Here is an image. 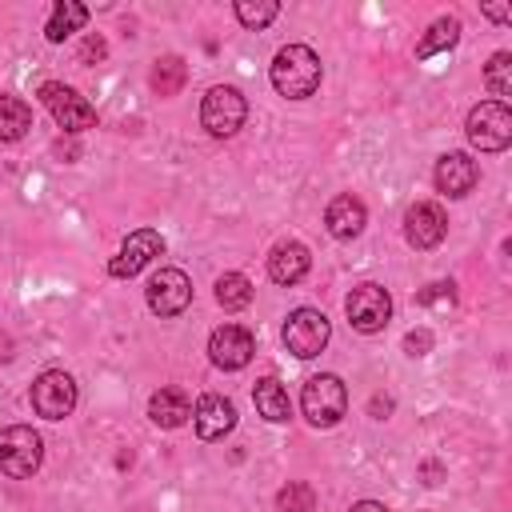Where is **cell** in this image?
<instances>
[{
	"label": "cell",
	"mask_w": 512,
	"mask_h": 512,
	"mask_svg": "<svg viewBox=\"0 0 512 512\" xmlns=\"http://www.w3.org/2000/svg\"><path fill=\"white\" fill-rule=\"evenodd\" d=\"M272 88L288 100H304L320 88V56L308 44H288L272 60Z\"/></svg>",
	"instance_id": "cell-1"
},
{
	"label": "cell",
	"mask_w": 512,
	"mask_h": 512,
	"mask_svg": "<svg viewBox=\"0 0 512 512\" xmlns=\"http://www.w3.org/2000/svg\"><path fill=\"white\" fill-rule=\"evenodd\" d=\"M300 408H304L308 424H316V428L340 424L344 412H348V392H344L340 376H332V372L312 376V380L304 384V392H300Z\"/></svg>",
	"instance_id": "cell-2"
},
{
	"label": "cell",
	"mask_w": 512,
	"mask_h": 512,
	"mask_svg": "<svg viewBox=\"0 0 512 512\" xmlns=\"http://www.w3.org/2000/svg\"><path fill=\"white\" fill-rule=\"evenodd\" d=\"M44 460V440L28 424H12L0 432V472L12 480H28Z\"/></svg>",
	"instance_id": "cell-3"
},
{
	"label": "cell",
	"mask_w": 512,
	"mask_h": 512,
	"mask_svg": "<svg viewBox=\"0 0 512 512\" xmlns=\"http://www.w3.org/2000/svg\"><path fill=\"white\" fill-rule=\"evenodd\" d=\"M464 132H468L472 148H480V152H504L512 144V112H508V104H500V100L476 104L468 112Z\"/></svg>",
	"instance_id": "cell-4"
},
{
	"label": "cell",
	"mask_w": 512,
	"mask_h": 512,
	"mask_svg": "<svg viewBox=\"0 0 512 512\" xmlns=\"http://www.w3.org/2000/svg\"><path fill=\"white\" fill-rule=\"evenodd\" d=\"M332 336V324L320 308H296L288 320H284V348L296 356V360H312L324 352Z\"/></svg>",
	"instance_id": "cell-5"
},
{
	"label": "cell",
	"mask_w": 512,
	"mask_h": 512,
	"mask_svg": "<svg viewBox=\"0 0 512 512\" xmlns=\"http://www.w3.org/2000/svg\"><path fill=\"white\" fill-rule=\"evenodd\" d=\"M244 116H248V104H244L240 88H232V84H216L200 100V124L208 136H232L244 124Z\"/></svg>",
	"instance_id": "cell-6"
},
{
	"label": "cell",
	"mask_w": 512,
	"mask_h": 512,
	"mask_svg": "<svg viewBox=\"0 0 512 512\" xmlns=\"http://www.w3.org/2000/svg\"><path fill=\"white\" fill-rule=\"evenodd\" d=\"M40 104L52 112V120H56L64 132H84V128L96 124V108H92L76 88L60 84V80L40 84Z\"/></svg>",
	"instance_id": "cell-7"
},
{
	"label": "cell",
	"mask_w": 512,
	"mask_h": 512,
	"mask_svg": "<svg viewBox=\"0 0 512 512\" xmlns=\"http://www.w3.org/2000/svg\"><path fill=\"white\" fill-rule=\"evenodd\" d=\"M344 312H348V324H352L356 332L372 336V332H380V328L392 320V296H388V288H380V284L368 280V284H356V288L348 292Z\"/></svg>",
	"instance_id": "cell-8"
},
{
	"label": "cell",
	"mask_w": 512,
	"mask_h": 512,
	"mask_svg": "<svg viewBox=\"0 0 512 512\" xmlns=\"http://www.w3.org/2000/svg\"><path fill=\"white\" fill-rule=\"evenodd\" d=\"M32 408L44 420H64L76 408V380L60 368H48L32 380Z\"/></svg>",
	"instance_id": "cell-9"
},
{
	"label": "cell",
	"mask_w": 512,
	"mask_h": 512,
	"mask_svg": "<svg viewBox=\"0 0 512 512\" xmlns=\"http://www.w3.org/2000/svg\"><path fill=\"white\" fill-rule=\"evenodd\" d=\"M144 300H148V308L156 312V316H180L188 304H192V280L180 272V268H160L152 280H148V288H144Z\"/></svg>",
	"instance_id": "cell-10"
},
{
	"label": "cell",
	"mask_w": 512,
	"mask_h": 512,
	"mask_svg": "<svg viewBox=\"0 0 512 512\" xmlns=\"http://www.w3.org/2000/svg\"><path fill=\"white\" fill-rule=\"evenodd\" d=\"M444 236H448V216H444L440 204L420 200V204H412V208L404 212V240H408L412 248L428 252V248H436Z\"/></svg>",
	"instance_id": "cell-11"
},
{
	"label": "cell",
	"mask_w": 512,
	"mask_h": 512,
	"mask_svg": "<svg viewBox=\"0 0 512 512\" xmlns=\"http://www.w3.org/2000/svg\"><path fill=\"white\" fill-rule=\"evenodd\" d=\"M252 352H256V340H252V332L240 328V324H220V328L208 336V356H212V364L224 368V372L244 368V364L252 360Z\"/></svg>",
	"instance_id": "cell-12"
},
{
	"label": "cell",
	"mask_w": 512,
	"mask_h": 512,
	"mask_svg": "<svg viewBox=\"0 0 512 512\" xmlns=\"http://www.w3.org/2000/svg\"><path fill=\"white\" fill-rule=\"evenodd\" d=\"M160 252H164V236L152 232V228H140V232H132V236L124 240V248L108 260V272H112L116 280H128V276H136L144 264H152V256H160Z\"/></svg>",
	"instance_id": "cell-13"
},
{
	"label": "cell",
	"mask_w": 512,
	"mask_h": 512,
	"mask_svg": "<svg viewBox=\"0 0 512 512\" xmlns=\"http://www.w3.org/2000/svg\"><path fill=\"white\" fill-rule=\"evenodd\" d=\"M192 424H196L200 440H224L236 428V408H232V400H224L216 392H204L192 408Z\"/></svg>",
	"instance_id": "cell-14"
},
{
	"label": "cell",
	"mask_w": 512,
	"mask_h": 512,
	"mask_svg": "<svg viewBox=\"0 0 512 512\" xmlns=\"http://www.w3.org/2000/svg\"><path fill=\"white\" fill-rule=\"evenodd\" d=\"M476 180H480V168H476V160L468 152H444L436 160V188L444 196L460 200V196H468L476 188Z\"/></svg>",
	"instance_id": "cell-15"
},
{
	"label": "cell",
	"mask_w": 512,
	"mask_h": 512,
	"mask_svg": "<svg viewBox=\"0 0 512 512\" xmlns=\"http://www.w3.org/2000/svg\"><path fill=\"white\" fill-rule=\"evenodd\" d=\"M312 268V256L300 240H280L272 252H268V276L276 284H300Z\"/></svg>",
	"instance_id": "cell-16"
},
{
	"label": "cell",
	"mask_w": 512,
	"mask_h": 512,
	"mask_svg": "<svg viewBox=\"0 0 512 512\" xmlns=\"http://www.w3.org/2000/svg\"><path fill=\"white\" fill-rule=\"evenodd\" d=\"M364 220H368V212H364V204L356 200V196H336L328 208H324V224H328V232L336 236V240H352V236H360L364 232Z\"/></svg>",
	"instance_id": "cell-17"
},
{
	"label": "cell",
	"mask_w": 512,
	"mask_h": 512,
	"mask_svg": "<svg viewBox=\"0 0 512 512\" xmlns=\"http://www.w3.org/2000/svg\"><path fill=\"white\" fill-rule=\"evenodd\" d=\"M148 416H152V424H160V428H180V424L192 416V400H188L180 388H160V392H152V400H148Z\"/></svg>",
	"instance_id": "cell-18"
},
{
	"label": "cell",
	"mask_w": 512,
	"mask_h": 512,
	"mask_svg": "<svg viewBox=\"0 0 512 512\" xmlns=\"http://www.w3.org/2000/svg\"><path fill=\"white\" fill-rule=\"evenodd\" d=\"M252 404H256V412H260L264 420H272V424H284V420L292 416V400H288L284 384L272 380V376L256 380V388H252Z\"/></svg>",
	"instance_id": "cell-19"
},
{
	"label": "cell",
	"mask_w": 512,
	"mask_h": 512,
	"mask_svg": "<svg viewBox=\"0 0 512 512\" xmlns=\"http://www.w3.org/2000/svg\"><path fill=\"white\" fill-rule=\"evenodd\" d=\"M456 40H460V20H456V16H440V20H432L428 32L420 36V44H416V60H432V56L456 48Z\"/></svg>",
	"instance_id": "cell-20"
},
{
	"label": "cell",
	"mask_w": 512,
	"mask_h": 512,
	"mask_svg": "<svg viewBox=\"0 0 512 512\" xmlns=\"http://www.w3.org/2000/svg\"><path fill=\"white\" fill-rule=\"evenodd\" d=\"M84 24H88V8L76 4V0H60V4L52 8L48 24H44V36H48L52 44H60V40H68L72 32H80Z\"/></svg>",
	"instance_id": "cell-21"
},
{
	"label": "cell",
	"mask_w": 512,
	"mask_h": 512,
	"mask_svg": "<svg viewBox=\"0 0 512 512\" xmlns=\"http://www.w3.org/2000/svg\"><path fill=\"white\" fill-rule=\"evenodd\" d=\"M32 128V108L20 96H0V140L12 144Z\"/></svg>",
	"instance_id": "cell-22"
},
{
	"label": "cell",
	"mask_w": 512,
	"mask_h": 512,
	"mask_svg": "<svg viewBox=\"0 0 512 512\" xmlns=\"http://www.w3.org/2000/svg\"><path fill=\"white\" fill-rule=\"evenodd\" d=\"M216 304H220L224 312L248 308V304H252V280H248L244 272H224V276L216 280Z\"/></svg>",
	"instance_id": "cell-23"
},
{
	"label": "cell",
	"mask_w": 512,
	"mask_h": 512,
	"mask_svg": "<svg viewBox=\"0 0 512 512\" xmlns=\"http://www.w3.org/2000/svg\"><path fill=\"white\" fill-rule=\"evenodd\" d=\"M184 76H188V68H184L180 56H160L156 68H152V88L160 96H176L184 88Z\"/></svg>",
	"instance_id": "cell-24"
},
{
	"label": "cell",
	"mask_w": 512,
	"mask_h": 512,
	"mask_svg": "<svg viewBox=\"0 0 512 512\" xmlns=\"http://www.w3.org/2000/svg\"><path fill=\"white\" fill-rule=\"evenodd\" d=\"M484 84H488L492 96H500V104H504V96H512V52H496V56L488 60Z\"/></svg>",
	"instance_id": "cell-25"
},
{
	"label": "cell",
	"mask_w": 512,
	"mask_h": 512,
	"mask_svg": "<svg viewBox=\"0 0 512 512\" xmlns=\"http://www.w3.org/2000/svg\"><path fill=\"white\" fill-rule=\"evenodd\" d=\"M280 16V4L276 0H240L236 4V20L244 24V28H264V24H272Z\"/></svg>",
	"instance_id": "cell-26"
},
{
	"label": "cell",
	"mask_w": 512,
	"mask_h": 512,
	"mask_svg": "<svg viewBox=\"0 0 512 512\" xmlns=\"http://www.w3.org/2000/svg\"><path fill=\"white\" fill-rule=\"evenodd\" d=\"M276 512H316V492L308 484H288L276 492Z\"/></svg>",
	"instance_id": "cell-27"
},
{
	"label": "cell",
	"mask_w": 512,
	"mask_h": 512,
	"mask_svg": "<svg viewBox=\"0 0 512 512\" xmlns=\"http://www.w3.org/2000/svg\"><path fill=\"white\" fill-rule=\"evenodd\" d=\"M416 300H420V304H452V300H456V292H452V284H444V280H440V284H428Z\"/></svg>",
	"instance_id": "cell-28"
},
{
	"label": "cell",
	"mask_w": 512,
	"mask_h": 512,
	"mask_svg": "<svg viewBox=\"0 0 512 512\" xmlns=\"http://www.w3.org/2000/svg\"><path fill=\"white\" fill-rule=\"evenodd\" d=\"M404 348H408V356H424V352L432 348V332H428V328L408 332V336H404Z\"/></svg>",
	"instance_id": "cell-29"
},
{
	"label": "cell",
	"mask_w": 512,
	"mask_h": 512,
	"mask_svg": "<svg viewBox=\"0 0 512 512\" xmlns=\"http://www.w3.org/2000/svg\"><path fill=\"white\" fill-rule=\"evenodd\" d=\"M104 52H108L104 40H100V36H88L84 48H80V60H84V64H88V60H104Z\"/></svg>",
	"instance_id": "cell-30"
},
{
	"label": "cell",
	"mask_w": 512,
	"mask_h": 512,
	"mask_svg": "<svg viewBox=\"0 0 512 512\" xmlns=\"http://www.w3.org/2000/svg\"><path fill=\"white\" fill-rule=\"evenodd\" d=\"M484 16L504 24V20H512V4H484Z\"/></svg>",
	"instance_id": "cell-31"
},
{
	"label": "cell",
	"mask_w": 512,
	"mask_h": 512,
	"mask_svg": "<svg viewBox=\"0 0 512 512\" xmlns=\"http://www.w3.org/2000/svg\"><path fill=\"white\" fill-rule=\"evenodd\" d=\"M352 512H388V508L376 504V500H360V504H352Z\"/></svg>",
	"instance_id": "cell-32"
},
{
	"label": "cell",
	"mask_w": 512,
	"mask_h": 512,
	"mask_svg": "<svg viewBox=\"0 0 512 512\" xmlns=\"http://www.w3.org/2000/svg\"><path fill=\"white\" fill-rule=\"evenodd\" d=\"M388 408H392V400H380V396L372 400V412H376V420H380V412H388Z\"/></svg>",
	"instance_id": "cell-33"
}]
</instances>
